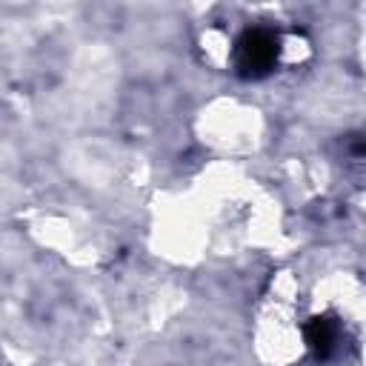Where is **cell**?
<instances>
[{
  "label": "cell",
  "instance_id": "cell-1",
  "mask_svg": "<svg viewBox=\"0 0 366 366\" xmlns=\"http://www.w3.org/2000/svg\"><path fill=\"white\" fill-rule=\"evenodd\" d=\"M280 54V37L272 29H246L234 43V69L246 80L266 77Z\"/></svg>",
  "mask_w": 366,
  "mask_h": 366
},
{
  "label": "cell",
  "instance_id": "cell-2",
  "mask_svg": "<svg viewBox=\"0 0 366 366\" xmlns=\"http://www.w3.org/2000/svg\"><path fill=\"white\" fill-rule=\"evenodd\" d=\"M306 343L309 349L315 352V357L326 360L337 352L340 346V323L335 317H315L309 326H306Z\"/></svg>",
  "mask_w": 366,
  "mask_h": 366
}]
</instances>
